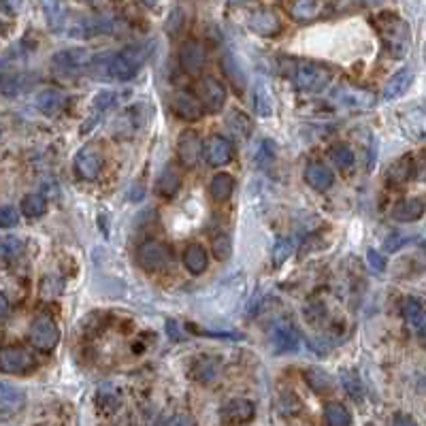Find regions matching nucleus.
Listing matches in <instances>:
<instances>
[{
  "label": "nucleus",
  "instance_id": "f257e3e1",
  "mask_svg": "<svg viewBox=\"0 0 426 426\" xmlns=\"http://www.w3.org/2000/svg\"><path fill=\"white\" fill-rule=\"evenodd\" d=\"M147 47L141 45H133L122 49V52L113 54V56H105V58H94L92 68L94 70H103L100 77H111L115 81H130L135 79L139 70L145 66L147 62Z\"/></svg>",
  "mask_w": 426,
  "mask_h": 426
},
{
  "label": "nucleus",
  "instance_id": "f03ea898",
  "mask_svg": "<svg viewBox=\"0 0 426 426\" xmlns=\"http://www.w3.org/2000/svg\"><path fill=\"white\" fill-rule=\"evenodd\" d=\"M375 28H378L384 41V47L390 52V56L394 58L407 56L409 47H412V30L405 19H400L396 13L384 11L375 17Z\"/></svg>",
  "mask_w": 426,
  "mask_h": 426
},
{
  "label": "nucleus",
  "instance_id": "7ed1b4c3",
  "mask_svg": "<svg viewBox=\"0 0 426 426\" xmlns=\"http://www.w3.org/2000/svg\"><path fill=\"white\" fill-rule=\"evenodd\" d=\"M94 54L90 49L84 47H70V49H62L52 58V70L60 77H79V75H86L88 70H92L94 64Z\"/></svg>",
  "mask_w": 426,
  "mask_h": 426
},
{
  "label": "nucleus",
  "instance_id": "20e7f679",
  "mask_svg": "<svg viewBox=\"0 0 426 426\" xmlns=\"http://www.w3.org/2000/svg\"><path fill=\"white\" fill-rule=\"evenodd\" d=\"M137 260L141 269H145L147 273H160L168 269V264L173 262V252L162 241H145L139 245Z\"/></svg>",
  "mask_w": 426,
  "mask_h": 426
},
{
  "label": "nucleus",
  "instance_id": "39448f33",
  "mask_svg": "<svg viewBox=\"0 0 426 426\" xmlns=\"http://www.w3.org/2000/svg\"><path fill=\"white\" fill-rule=\"evenodd\" d=\"M28 339L37 349H43V352H49L60 343V327L56 324V320L47 313H41L32 320L30 331H28Z\"/></svg>",
  "mask_w": 426,
  "mask_h": 426
},
{
  "label": "nucleus",
  "instance_id": "423d86ee",
  "mask_svg": "<svg viewBox=\"0 0 426 426\" xmlns=\"http://www.w3.org/2000/svg\"><path fill=\"white\" fill-rule=\"evenodd\" d=\"M269 341L273 345V349L278 354H288V352H296L300 347V333L294 327V322L288 318H280L271 324L269 329Z\"/></svg>",
  "mask_w": 426,
  "mask_h": 426
},
{
  "label": "nucleus",
  "instance_id": "0eeeda50",
  "mask_svg": "<svg viewBox=\"0 0 426 426\" xmlns=\"http://www.w3.org/2000/svg\"><path fill=\"white\" fill-rule=\"evenodd\" d=\"M37 367V358L28 347L7 345L0 349V371L9 375H23Z\"/></svg>",
  "mask_w": 426,
  "mask_h": 426
},
{
  "label": "nucleus",
  "instance_id": "6e6552de",
  "mask_svg": "<svg viewBox=\"0 0 426 426\" xmlns=\"http://www.w3.org/2000/svg\"><path fill=\"white\" fill-rule=\"evenodd\" d=\"M331 84V70L313 62L298 64L294 70V86L300 92H320Z\"/></svg>",
  "mask_w": 426,
  "mask_h": 426
},
{
  "label": "nucleus",
  "instance_id": "1a4fd4ad",
  "mask_svg": "<svg viewBox=\"0 0 426 426\" xmlns=\"http://www.w3.org/2000/svg\"><path fill=\"white\" fill-rule=\"evenodd\" d=\"M115 30V19L109 15H92L84 17L68 28V35L75 39H92L98 35H109Z\"/></svg>",
  "mask_w": 426,
  "mask_h": 426
},
{
  "label": "nucleus",
  "instance_id": "9d476101",
  "mask_svg": "<svg viewBox=\"0 0 426 426\" xmlns=\"http://www.w3.org/2000/svg\"><path fill=\"white\" fill-rule=\"evenodd\" d=\"M203 156H205L209 166H224V164H229L235 158V145L226 137L213 135L203 145Z\"/></svg>",
  "mask_w": 426,
  "mask_h": 426
},
{
  "label": "nucleus",
  "instance_id": "9b49d317",
  "mask_svg": "<svg viewBox=\"0 0 426 426\" xmlns=\"http://www.w3.org/2000/svg\"><path fill=\"white\" fill-rule=\"evenodd\" d=\"M198 94H200V103H203L205 111L220 113L224 109V103H226V88H224V84H220L215 77H205L200 81Z\"/></svg>",
  "mask_w": 426,
  "mask_h": 426
},
{
  "label": "nucleus",
  "instance_id": "f8f14e48",
  "mask_svg": "<svg viewBox=\"0 0 426 426\" xmlns=\"http://www.w3.org/2000/svg\"><path fill=\"white\" fill-rule=\"evenodd\" d=\"M205 45L196 41V39H188L182 43L180 47V66L184 72L188 75H198L200 70H203L205 66Z\"/></svg>",
  "mask_w": 426,
  "mask_h": 426
},
{
  "label": "nucleus",
  "instance_id": "ddd939ff",
  "mask_svg": "<svg viewBox=\"0 0 426 426\" xmlns=\"http://www.w3.org/2000/svg\"><path fill=\"white\" fill-rule=\"evenodd\" d=\"M335 100L345 109H371L375 105V94L354 86H341L335 90Z\"/></svg>",
  "mask_w": 426,
  "mask_h": 426
},
{
  "label": "nucleus",
  "instance_id": "4468645a",
  "mask_svg": "<svg viewBox=\"0 0 426 426\" xmlns=\"http://www.w3.org/2000/svg\"><path fill=\"white\" fill-rule=\"evenodd\" d=\"M200 156H203V141H200L198 133L194 130H184L177 139V158L186 168H192L198 164Z\"/></svg>",
  "mask_w": 426,
  "mask_h": 426
},
{
  "label": "nucleus",
  "instance_id": "2eb2a0df",
  "mask_svg": "<svg viewBox=\"0 0 426 426\" xmlns=\"http://www.w3.org/2000/svg\"><path fill=\"white\" fill-rule=\"evenodd\" d=\"M249 23V30L258 37H264V39H271L275 35H280L282 30V19L280 15L271 11V9H260V11H254L247 19Z\"/></svg>",
  "mask_w": 426,
  "mask_h": 426
},
{
  "label": "nucleus",
  "instance_id": "dca6fc26",
  "mask_svg": "<svg viewBox=\"0 0 426 426\" xmlns=\"http://www.w3.org/2000/svg\"><path fill=\"white\" fill-rule=\"evenodd\" d=\"M171 107H173V113L184 122H196L205 113L203 103H200V100L190 92H177L175 94L173 100H171Z\"/></svg>",
  "mask_w": 426,
  "mask_h": 426
},
{
  "label": "nucleus",
  "instance_id": "f3484780",
  "mask_svg": "<svg viewBox=\"0 0 426 426\" xmlns=\"http://www.w3.org/2000/svg\"><path fill=\"white\" fill-rule=\"evenodd\" d=\"M256 416V405L247 398H233L222 407V422L229 424H245L254 420Z\"/></svg>",
  "mask_w": 426,
  "mask_h": 426
},
{
  "label": "nucleus",
  "instance_id": "a211bd4d",
  "mask_svg": "<svg viewBox=\"0 0 426 426\" xmlns=\"http://www.w3.org/2000/svg\"><path fill=\"white\" fill-rule=\"evenodd\" d=\"M400 313H403L407 327L418 335L420 341H424V327H426V318H424V305L422 300L416 296H407L400 305Z\"/></svg>",
  "mask_w": 426,
  "mask_h": 426
},
{
  "label": "nucleus",
  "instance_id": "6ab92c4d",
  "mask_svg": "<svg viewBox=\"0 0 426 426\" xmlns=\"http://www.w3.org/2000/svg\"><path fill=\"white\" fill-rule=\"evenodd\" d=\"M100 171H103V160L94 152V149H81V152L75 156V173L79 175L86 182L98 180Z\"/></svg>",
  "mask_w": 426,
  "mask_h": 426
},
{
  "label": "nucleus",
  "instance_id": "aec40b11",
  "mask_svg": "<svg viewBox=\"0 0 426 426\" xmlns=\"http://www.w3.org/2000/svg\"><path fill=\"white\" fill-rule=\"evenodd\" d=\"M412 84H414V70L412 68H400L398 72L392 75V77L388 79V84L384 86L382 98L386 100V103H390V100L405 96L412 88Z\"/></svg>",
  "mask_w": 426,
  "mask_h": 426
},
{
  "label": "nucleus",
  "instance_id": "412c9836",
  "mask_svg": "<svg viewBox=\"0 0 426 426\" xmlns=\"http://www.w3.org/2000/svg\"><path fill=\"white\" fill-rule=\"evenodd\" d=\"M305 182L318 192H327L335 184V173L322 162H309L305 166Z\"/></svg>",
  "mask_w": 426,
  "mask_h": 426
},
{
  "label": "nucleus",
  "instance_id": "4be33fe9",
  "mask_svg": "<svg viewBox=\"0 0 426 426\" xmlns=\"http://www.w3.org/2000/svg\"><path fill=\"white\" fill-rule=\"evenodd\" d=\"M64 107H66V94L56 88H49L37 94V109L49 117L58 115Z\"/></svg>",
  "mask_w": 426,
  "mask_h": 426
},
{
  "label": "nucleus",
  "instance_id": "5701e85b",
  "mask_svg": "<svg viewBox=\"0 0 426 426\" xmlns=\"http://www.w3.org/2000/svg\"><path fill=\"white\" fill-rule=\"evenodd\" d=\"M209 264V256H207V249L198 243H190L184 249V267L192 273V275H200L207 271Z\"/></svg>",
  "mask_w": 426,
  "mask_h": 426
},
{
  "label": "nucleus",
  "instance_id": "b1692460",
  "mask_svg": "<svg viewBox=\"0 0 426 426\" xmlns=\"http://www.w3.org/2000/svg\"><path fill=\"white\" fill-rule=\"evenodd\" d=\"M396 222H416L424 215V198H405L392 207L390 213Z\"/></svg>",
  "mask_w": 426,
  "mask_h": 426
},
{
  "label": "nucleus",
  "instance_id": "393cba45",
  "mask_svg": "<svg viewBox=\"0 0 426 426\" xmlns=\"http://www.w3.org/2000/svg\"><path fill=\"white\" fill-rule=\"evenodd\" d=\"M182 184H184V177H182V173L177 171V166L166 164L160 173V177H158V192L164 198H173L182 190Z\"/></svg>",
  "mask_w": 426,
  "mask_h": 426
},
{
  "label": "nucleus",
  "instance_id": "a878e982",
  "mask_svg": "<svg viewBox=\"0 0 426 426\" xmlns=\"http://www.w3.org/2000/svg\"><path fill=\"white\" fill-rule=\"evenodd\" d=\"M220 66H222L224 75H226L229 81H231V86H233L237 92H243V90L247 88V79H245V75H243V70H241V66H239L237 58H235L231 52H224V54H222Z\"/></svg>",
  "mask_w": 426,
  "mask_h": 426
},
{
  "label": "nucleus",
  "instance_id": "bb28decb",
  "mask_svg": "<svg viewBox=\"0 0 426 426\" xmlns=\"http://www.w3.org/2000/svg\"><path fill=\"white\" fill-rule=\"evenodd\" d=\"M412 175H414V156H403V158H398L394 164H390L388 173H386V182L388 186H400V184H405L412 180Z\"/></svg>",
  "mask_w": 426,
  "mask_h": 426
},
{
  "label": "nucleus",
  "instance_id": "cd10ccee",
  "mask_svg": "<svg viewBox=\"0 0 426 426\" xmlns=\"http://www.w3.org/2000/svg\"><path fill=\"white\" fill-rule=\"evenodd\" d=\"M23 403H26V394H23V390H19L13 384L0 382V407L9 409V412H17L19 407H23Z\"/></svg>",
  "mask_w": 426,
  "mask_h": 426
},
{
  "label": "nucleus",
  "instance_id": "c85d7f7f",
  "mask_svg": "<svg viewBox=\"0 0 426 426\" xmlns=\"http://www.w3.org/2000/svg\"><path fill=\"white\" fill-rule=\"evenodd\" d=\"M322 13V0H292L290 15L296 21H309Z\"/></svg>",
  "mask_w": 426,
  "mask_h": 426
},
{
  "label": "nucleus",
  "instance_id": "c756f323",
  "mask_svg": "<svg viewBox=\"0 0 426 426\" xmlns=\"http://www.w3.org/2000/svg\"><path fill=\"white\" fill-rule=\"evenodd\" d=\"M233 190H235V180H233V175H229V173H217L215 177L211 180V186H209V192H211L215 203H224V200H229Z\"/></svg>",
  "mask_w": 426,
  "mask_h": 426
},
{
  "label": "nucleus",
  "instance_id": "7c9ffc66",
  "mask_svg": "<svg viewBox=\"0 0 426 426\" xmlns=\"http://www.w3.org/2000/svg\"><path fill=\"white\" fill-rule=\"evenodd\" d=\"M305 382L309 384V388L316 394H327V392H333V388H335L333 378L322 369H307L305 371Z\"/></svg>",
  "mask_w": 426,
  "mask_h": 426
},
{
  "label": "nucleus",
  "instance_id": "2f4dec72",
  "mask_svg": "<svg viewBox=\"0 0 426 426\" xmlns=\"http://www.w3.org/2000/svg\"><path fill=\"white\" fill-rule=\"evenodd\" d=\"M324 420L331 426H347L352 424V414L343 403H329L324 407Z\"/></svg>",
  "mask_w": 426,
  "mask_h": 426
},
{
  "label": "nucleus",
  "instance_id": "473e14b6",
  "mask_svg": "<svg viewBox=\"0 0 426 426\" xmlns=\"http://www.w3.org/2000/svg\"><path fill=\"white\" fill-rule=\"evenodd\" d=\"M229 128H231V133H233L237 139H247L249 135H252L254 124H252V119H249L243 111H233V113L229 115Z\"/></svg>",
  "mask_w": 426,
  "mask_h": 426
},
{
  "label": "nucleus",
  "instance_id": "72a5a7b5",
  "mask_svg": "<svg viewBox=\"0 0 426 426\" xmlns=\"http://www.w3.org/2000/svg\"><path fill=\"white\" fill-rule=\"evenodd\" d=\"M21 213L26 215V217H39V215H43L45 213V209H47V200H45V196L43 194H37V192H32V194H26L21 198Z\"/></svg>",
  "mask_w": 426,
  "mask_h": 426
},
{
  "label": "nucleus",
  "instance_id": "f704fd0d",
  "mask_svg": "<svg viewBox=\"0 0 426 426\" xmlns=\"http://www.w3.org/2000/svg\"><path fill=\"white\" fill-rule=\"evenodd\" d=\"M329 156H331V160L337 164V168H341V171H349V168L354 166V162H356L354 152H352V149H349L347 145H343V143L333 145V147L329 149Z\"/></svg>",
  "mask_w": 426,
  "mask_h": 426
},
{
  "label": "nucleus",
  "instance_id": "c9c22d12",
  "mask_svg": "<svg viewBox=\"0 0 426 426\" xmlns=\"http://www.w3.org/2000/svg\"><path fill=\"white\" fill-rule=\"evenodd\" d=\"M23 254V239L19 237H5L0 239V260L11 262Z\"/></svg>",
  "mask_w": 426,
  "mask_h": 426
},
{
  "label": "nucleus",
  "instance_id": "e433bc0d",
  "mask_svg": "<svg viewBox=\"0 0 426 426\" xmlns=\"http://www.w3.org/2000/svg\"><path fill=\"white\" fill-rule=\"evenodd\" d=\"M192 373H194V378H196L198 382L211 384V382L217 378V365H215L211 358H200V360H196Z\"/></svg>",
  "mask_w": 426,
  "mask_h": 426
},
{
  "label": "nucleus",
  "instance_id": "4c0bfd02",
  "mask_svg": "<svg viewBox=\"0 0 426 426\" xmlns=\"http://www.w3.org/2000/svg\"><path fill=\"white\" fill-rule=\"evenodd\" d=\"M96 405L100 409H105V412H111L119 405V394L117 390L111 386V384H105V386H100L98 388V394H96Z\"/></svg>",
  "mask_w": 426,
  "mask_h": 426
},
{
  "label": "nucleus",
  "instance_id": "58836bf2",
  "mask_svg": "<svg viewBox=\"0 0 426 426\" xmlns=\"http://www.w3.org/2000/svg\"><path fill=\"white\" fill-rule=\"evenodd\" d=\"M211 252L217 260H229L233 256V241L229 235H217L211 243Z\"/></svg>",
  "mask_w": 426,
  "mask_h": 426
},
{
  "label": "nucleus",
  "instance_id": "ea45409f",
  "mask_svg": "<svg viewBox=\"0 0 426 426\" xmlns=\"http://www.w3.org/2000/svg\"><path fill=\"white\" fill-rule=\"evenodd\" d=\"M341 382H343V388L347 390V394L352 396L354 400L362 398V384H360V378H358L356 371H345Z\"/></svg>",
  "mask_w": 426,
  "mask_h": 426
},
{
  "label": "nucleus",
  "instance_id": "a19ab883",
  "mask_svg": "<svg viewBox=\"0 0 426 426\" xmlns=\"http://www.w3.org/2000/svg\"><path fill=\"white\" fill-rule=\"evenodd\" d=\"M254 109H256V113L262 115V117L271 115V111H273V109H271V98H269L264 86H256V92H254Z\"/></svg>",
  "mask_w": 426,
  "mask_h": 426
},
{
  "label": "nucleus",
  "instance_id": "79ce46f5",
  "mask_svg": "<svg viewBox=\"0 0 426 426\" xmlns=\"http://www.w3.org/2000/svg\"><path fill=\"white\" fill-rule=\"evenodd\" d=\"M292 254V239H280L275 243V249H273V264L280 267L284 264Z\"/></svg>",
  "mask_w": 426,
  "mask_h": 426
},
{
  "label": "nucleus",
  "instance_id": "37998d69",
  "mask_svg": "<svg viewBox=\"0 0 426 426\" xmlns=\"http://www.w3.org/2000/svg\"><path fill=\"white\" fill-rule=\"evenodd\" d=\"M117 103H119V94L105 90V92H100V94L94 98V109H96V111H109V109H113Z\"/></svg>",
  "mask_w": 426,
  "mask_h": 426
},
{
  "label": "nucleus",
  "instance_id": "c03bdc74",
  "mask_svg": "<svg viewBox=\"0 0 426 426\" xmlns=\"http://www.w3.org/2000/svg\"><path fill=\"white\" fill-rule=\"evenodd\" d=\"M256 164L258 166H269L273 160H275V145L269 141V139H264L260 145H258V149H256Z\"/></svg>",
  "mask_w": 426,
  "mask_h": 426
},
{
  "label": "nucleus",
  "instance_id": "a18cd8bd",
  "mask_svg": "<svg viewBox=\"0 0 426 426\" xmlns=\"http://www.w3.org/2000/svg\"><path fill=\"white\" fill-rule=\"evenodd\" d=\"M19 224V211L11 205L0 207V229H13Z\"/></svg>",
  "mask_w": 426,
  "mask_h": 426
},
{
  "label": "nucleus",
  "instance_id": "49530a36",
  "mask_svg": "<svg viewBox=\"0 0 426 426\" xmlns=\"http://www.w3.org/2000/svg\"><path fill=\"white\" fill-rule=\"evenodd\" d=\"M41 292H43V296H56V294L62 292V282L56 280L54 275H47V278L43 280Z\"/></svg>",
  "mask_w": 426,
  "mask_h": 426
},
{
  "label": "nucleus",
  "instance_id": "de8ad7c7",
  "mask_svg": "<svg viewBox=\"0 0 426 426\" xmlns=\"http://www.w3.org/2000/svg\"><path fill=\"white\" fill-rule=\"evenodd\" d=\"M367 262H369V267L373 271H378V273L386 271V258L378 252V249H369V252H367Z\"/></svg>",
  "mask_w": 426,
  "mask_h": 426
},
{
  "label": "nucleus",
  "instance_id": "09e8293b",
  "mask_svg": "<svg viewBox=\"0 0 426 426\" xmlns=\"http://www.w3.org/2000/svg\"><path fill=\"white\" fill-rule=\"evenodd\" d=\"M9 309H11V305H9V298L0 292V318H5L7 313H9Z\"/></svg>",
  "mask_w": 426,
  "mask_h": 426
},
{
  "label": "nucleus",
  "instance_id": "8fccbe9b",
  "mask_svg": "<svg viewBox=\"0 0 426 426\" xmlns=\"http://www.w3.org/2000/svg\"><path fill=\"white\" fill-rule=\"evenodd\" d=\"M392 424H414V418L403 416V414H398V416H394V418H392Z\"/></svg>",
  "mask_w": 426,
  "mask_h": 426
},
{
  "label": "nucleus",
  "instance_id": "3c124183",
  "mask_svg": "<svg viewBox=\"0 0 426 426\" xmlns=\"http://www.w3.org/2000/svg\"><path fill=\"white\" fill-rule=\"evenodd\" d=\"M375 154H378V143L371 141V149H369V168H373V162H375Z\"/></svg>",
  "mask_w": 426,
  "mask_h": 426
},
{
  "label": "nucleus",
  "instance_id": "603ef678",
  "mask_svg": "<svg viewBox=\"0 0 426 426\" xmlns=\"http://www.w3.org/2000/svg\"><path fill=\"white\" fill-rule=\"evenodd\" d=\"M166 424H194L192 418H180V416H175L171 420H166Z\"/></svg>",
  "mask_w": 426,
  "mask_h": 426
},
{
  "label": "nucleus",
  "instance_id": "864d4df0",
  "mask_svg": "<svg viewBox=\"0 0 426 426\" xmlns=\"http://www.w3.org/2000/svg\"><path fill=\"white\" fill-rule=\"evenodd\" d=\"M166 327H168V335H171V337H175V339H182L180 329H177V324H175V322H168Z\"/></svg>",
  "mask_w": 426,
  "mask_h": 426
},
{
  "label": "nucleus",
  "instance_id": "5fc2aeb1",
  "mask_svg": "<svg viewBox=\"0 0 426 426\" xmlns=\"http://www.w3.org/2000/svg\"><path fill=\"white\" fill-rule=\"evenodd\" d=\"M143 3H145L147 7H156V5H158V0H143Z\"/></svg>",
  "mask_w": 426,
  "mask_h": 426
},
{
  "label": "nucleus",
  "instance_id": "6e6d98bb",
  "mask_svg": "<svg viewBox=\"0 0 426 426\" xmlns=\"http://www.w3.org/2000/svg\"><path fill=\"white\" fill-rule=\"evenodd\" d=\"M369 5H380V3H384V0H367Z\"/></svg>",
  "mask_w": 426,
  "mask_h": 426
},
{
  "label": "nucleus",
  "instance_id": "4d7b16f0",
  "mask_svg": "<svg viewBox=\"0 0 426 426\" xmlns=\"http://www.w3.org/2000/svg\"><path fill=\"white\" fill-rule=\"evenodd\" d=\"M3 337H5V333H3V329H0V341H3Z\"/></svg>",
  "mask_w": 426,
  "mask_h": 426
},
{
  "label": "nucleus",
  "instance_id": "13d9d810",
  "mask_svg": "<svg viewBox=\"0 0 426 426\" xmlns=\"http://www.w3.org/2000/svg\"><path fill=\"white\" fill-rule=\"evenodd\" d=\"M0 32H3V23H0Z\"/></svg>",
  "mask_w": 426,
  "mask_h": 426
},
{
  "label": "nucleus",
  "instance_id": "bf43d9fd",
  "mask_svg": "<svg viewBox=\"0 0 426 426\" xmlns=\"http://www.w3.org/2000/svg\"><path fill=\"white\" fill-rule=\"evenodd\" d=\"M0 137H3V130H0Z\"/></svg>",
  "mask_w": 426,
  "mask_h": 426
}]
</instances>
